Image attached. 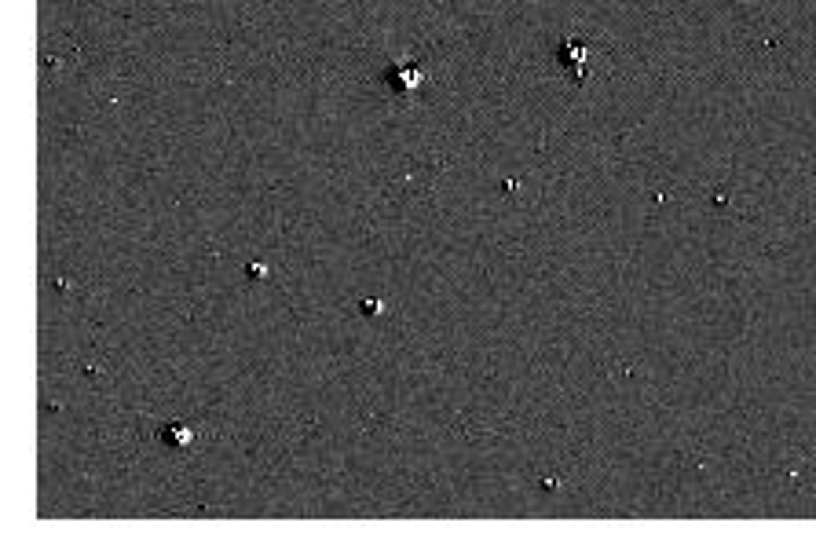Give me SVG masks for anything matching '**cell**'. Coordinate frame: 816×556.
I'll return each instance as SVG.
<instances>
[{"label":"cell","mask_w":816,"mask_h":556,"mask_svg":"<svg viewBox=\"0 0 816 556\" xmlns=\"http://www.w3.org/2000/svg\"><path fill=\"white\" fill-rule=\"evenodd\" d=\"M432 81V73L421 66V62H414V59H403V62H392V66L384 70V84L392 88V96L399 102H410V99H418L425 92V84Z\"/></svg>","instance_id":"cell-1"},{"label":"cell","mask_w":816,"mask_h":556,"mask_svg":"<svg viewBox=\"0 0 816 556\" xmlns=\"http://www.w3.org/2000/svg\"><path fill=\"white\" fill-rule=\"evenodd\" d=\"M165 443L176 447V450H187L194 443V432L187 429V424H168V429H165Z\"/></svg>","instance_id":"cell-2"}]
</instances>
